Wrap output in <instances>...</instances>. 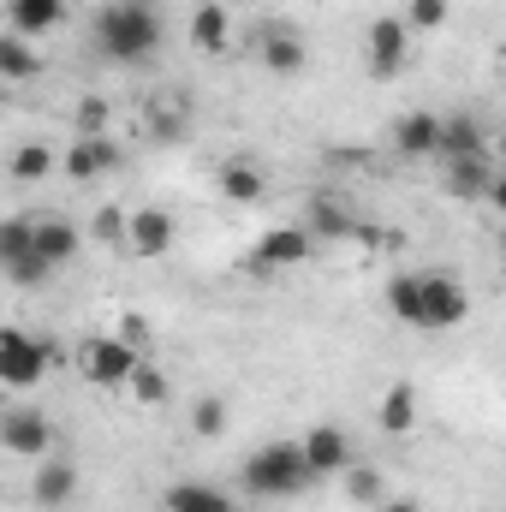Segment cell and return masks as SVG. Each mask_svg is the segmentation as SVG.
Listing matches in <instances>:
<instances>
[{"instance_id":"30","label":"cell","mask_w":506,"mask_h":512,"mask_svg":"<svg viewBox=\"0 0 506 512\" xmlns=\"http://www.w3.org/2000/svg\"><path fill=\"white\" fill-rule=\"evenodd\" d=\"M108 102L102 96H78V108H72V126H78V137H102L108 131Z\"/></svg>"},{"instance_id":"29","label":"cell","mask_w":506,"mask_h":512,"mask_svg":"<svg viewBox=\"0 0 506 512\" xmlns=\"http://www.w3.org/2000/svg\"><path fill=\"white\" fill-rule=\"evenodd\" d=\"M126 393H131V399H137V405H167V376H161V370H155V364L143 358V364L131 370Z\"/></svg>"},{"instance_id":"10","label":"cell","mask_w":506,"mask_h":512,"mask_svg":"<svg viewBox=\"0 0 506 512\" xmlns=\"http://www.w3.org/2000/svg\"><path fill=\"white\" fill-rule=\"evenodd\" d=\"M441 143H447V114H429V108H411L393 120V149L405 161H441Z\"/></svg>"},{"instance_id":"6","label":"cell","mask_w":506,"mask_h":512,"mask_svg":"<svg viewBox=\"0 0 506 512\" xmlns=\"http://www.w3.org/2000/svg\"><path fill=\"white\" fill-rule=\"evenodd\" d=\"M0 268H6V280L12 286H42L54 268L36 256V221L30 215H12L6 227H0Z\"/></svg>"},{"instance_id":"12","label":"cell","mask_w":506,"mask_h":512,"mask_svg":"<svg viewBox=\"0 0 506 512\" xmlns=\"http://www.w3.org/2000/svg\"><path fill=\"white\" fill-rule=\"evenodd\" d=\"M120 167V143L102 131V137H72V149L60 155V173L66 179H78V185H90V179H102V173H114Z\"/></svg>"},{"instance_id":"8","label":"cell","mask_w":506,"mask_h":512,"mask_svg":"<svg viewBox=\"0 0 506 512\" xmlns=\"http://www.w3.org/2000/svg\"><path fill=\"white\" fill-rule=\"evenodd\" d=\"M364 60H370V78H381V84L405 72V60H411V24H405V12L370 24V36H364Z\"/></svg>"},{"instance_id":"28","label":"cell","mask_w":506,"mask_h":512,"mask_svg":"<svg viewBox=\"0 0 506 512\" xmlns=\"http://www.w3.org/2000/svg\"><path fill=\"white\" fill-rule=\"evenodd\" d=\"M346 495H352L358 507H381V501H387V477H381L376 465H352V471H346Z\"/></svg>"},{"instance_id":"25","label":"cell","mask_w":506,"mask_h":512,"mask_svg":"<svg viewBox=\"0 0 506 512\" xmlns=\"http://www.w3.org/2000/svg\"><path fill=\"white\" fill-rule=\"evenodd\" d=\"M304 227H310L316 239H352V215H346V209H340L334 197H316V203H310V221H304Z\"/></svg>"},{"instance_id":"19","label":"cell","mask_w":506,"mask_h":512,"mask_svg":"<svg viewBox=\"0 0 506 512\" xmlns=\"http://www.w3.org/2000/svg\"><path fill=\"white\" fill-rule=\"evenodd\" d=\"M161 512H239V501L215 483H173L161 495Z\"/></svg>"},{"instance_id":"1","label":"cell","mask_w":506,"mask_h":512,"mask_svg":"<svg viewBox=\"0 0 506 512\" xmlns=\"http://www.w3.org/2000/svg\"><path fill=\"white\" fill-rule=\"evenodd\" d=\"M387 316L417 328V334H447L471 316V292L459 274L447 268H423V274H393L387 280Z\"/></svg>"},{"instance_id":"33","label":"cell","mask_w":506,"mask_h":512,"mask_svg":"<svg viewBox=\"0 0 506 512\" xmlns=\"http://www.w3.org/2000/svg\"><path fill=\"white\" fill-rule=\"evenodd\" d=\"M120 340H131V346L143 352V346H149V322H143V316H126V322H120ZM143 358H149V352H143Z\"/></svg>"},{"instance_id":"4","label":"cell","mask_w":506,"mask_h":512,"mask_svg":"<svg viewBox=\"0 0 506 512\" xmlns=\"http://www.w3.org/2000/svg\"><path fill=\"white\" fill-rule=\"evenodd\" d=\"M54 358H60L54 340H36V334H24V328H0V387L30 393V387L48 376Z\"/></svg>"},{"instance_id":"7","label":"cell","mask_w":506,"mask_h":512,"mask_svg":"<svg viewBox=\"0 0 506 512\" xmlns=\"http://www.w3.org/2000/svg\"><path fill=\"white\" fill-rule=\"evenodd\" d=\"M0 447H6L12 459H48V453H54V423H48V411H36V405H6V417H0Z\"/></svg>"},{"instance_id":"36","label":"cell","mask_w":506,"mask_h":512,"mask_svg":"<svg viewBox=\"0 0 506 512\" xmlns=\"http://www.w3.org/2000/svg\"><path fill=\"white\" fill-rule=\"evenodd\" d=\"M489 155H495V167H501V173H506V131H501V137H495V149H489Z\"/></svg>"},{"instance_id":"26","label":"cell","mask_w":506,"mask_h":512,"mask_svg":"<svg viewBox=\"0 0 506 512\" xmlns=\"http://www.w3.org/2000/svg\"><path fill=\"white\" fill-rule=\"evenodd\" d=\"M48 173H54L48 143H18V149H12V179H18V185H36V179H48Z\"/></svg>"},{"instance_id":"16","label":"cell","mask_w":506,"mask_h":512,"mask_svg":"<svg viewBox=\"0 0 506 512\" xmlns=\"http://www.w3.org/2000/svg\"><path fill=\"white\" fill-rule=\"evenodd\" d=\"M215 191H221L227 203L251 209V203H262V197H268V173L256 167L251 155H227V161H221V173H215Z\"/></svg>"},{"instance_id":"11","label":"cell","mask_w":506,"mask_h":512,"mask_svg":"<svg viewBox=\"0 0 506 512\" xmlns=\"http://www.w3.org/2000/svg\"><path fill=\"white\" fill-rule=\"evenodd\" d=\"M298 447H304V459H310V471H316V477H346V471L358 465L352 435H346L340 423H316V429H304V435H298Z\"/></svg>"},{"instance_id":"22","label":"cell","mask_w":506,"mask_h":512,"mask_svg":"<svg viewBox=\"0 0 506 512\" xmlns=\"http://www.w3.org/2000/svg\"><path fill=\"white\" fill-rule=\"evenodd\" d=\"M417 429V387L393 382L381 393V435H411Z\"/></svg>"},{"instance_id":"2","label":"cell","mask_w":506,"mask_h":512,"mask_svg":"<svg viewBox=\"0 0 506 512\" xmlns=\"http://www.w3.org/2000/svg\"><path fill=\"white\" fill-rule=\"evenodd\" d=\"M161 48V12L155 0H108L96 12V54L114 66H143Z\"/></svg>"},{"instance_id":"23","label":"cell","mask_w":506,"mask_h":512,"mask_svg":"<svg viewBox=\"0 0 506 512\" xmlns=\"http://www.w3.org/2000/svg\"><path fill=\"white\" fill-rule=\"evenodd\" d=\"M42 72V60H36V48H30V36H18V30H6L0 36V78L6 84H30Z\"/></svg>"},{"instance_id":"18","label":"cell","mask_w":506,"mask_h":512,"mask_svg":"<svg viewBox=\"0 0 506 512\" xmlns=\"http://www.w3.org/2000/svg\"><path fill=\"white\" fill-rule=\"evenodd\" d=\"M78 245H84V233H78L66 215H42V221H36V256H42L48 268H66V262L78 256Z\"/></svg>"},{"instance_id":"31","label":"cell","mask_w":506,"mask_h":512,"mask_svg":"<svg viewBox=\"0 0 506 512\" xmlns=\"http://www.w3.org/2000/svg\"><path fill=\"white\" fill-rule=\"evenodd\" d=\"M453 18V0H405V24L411 30H441Z\"/></svg>"},{"instance_id":"32","label":"cell","mask_w":506,"mask_h":512,"mask_svg":"<svg viewBox=\"0 0 506 512\" xmlns=\"http://www.w3.org/2000/svg\"><path fill=\"white\" fill-rule=\"evenodd\" d=\"M126 227H131L126 209H102L96 215V239H108V245H126Z\"/></svg>"},{"instance_id":"35","label":"cell","mask_w":506,"mask_h":512,"mask_svg":"<svg viewBox=\"0 0 506 512\" xmlns=\"http://www.w3.org/2000/svg\"><path fill=\"white\" fill-rule=\"evenodd\" d=\"M489 203L506 215V173H495V185H489Z\"/></svg>"},{"instance_id":"15","label":"cell","mask_w":506,"mask_h":512,"mask_svg":"<svg viewBox=\"0 0 506 512\" xmlns=\"http://www.w3.org/2000/svg\"><path fill=\"white\" fill-rule=\"evenodd\" d=\"M256 54H262V66H268L274 78H298V72L310 66V48H304V36H298L292 24H268Z\"/></svg>"},{"instance_id":"38","label":"cell","mask_w":506,"mask_h":512,"mask_svg":"<svg viewBox=\"0 0 506 512\" xmlns=\"http://www.w3.org/2000/svg\"><path fill=\"white\" fill-rule=\"evenodd\" d=\"M501 262H506V233H501Z\"/></svg>"},{"instance_id":"13","label":"cell","mask_w":506,"mask_h":512,"mask_svg":"<svg viewBox=\"0 0 506 512\" xmlns=\"http://www.w3.org/2000/svg\"><path fill=\"white\" fill-rule=\"evenodd\" d=\"M72 495H78V465H72V459H60V453L36 459V477H30V501H36L42 512H60V507H72Z\"/></svg>"},{"instance_id":"17","label":"cell","mask_w":506,"mask_h":512,"mask_svg":"<svg viewBox=\"0 0 506 512\" xmlns=\"http://www.w3.org/2000/svg\"><path fill=\"white\" fill-rule=\"evenodd\" d=\"M66 24V0H6V30H18V36H48V30H60Z\"/></svg>"},{"instance_id":"24","label":"cell","mask_w":506,"mask_h":512,"mask_svg":"<svg viewBox=\"0 0 506 512\" xmlns=\"http://www.w3.org/2000/svg\"><path fill=\"white\" fill-rule=\"evenodd\" d=\"M459 155H489V137H483V126H477V114H447L441 161H459Z\"/></svg>"},{"instance_id":"3","label":"cell","mask_w":506,"mask_h":512,"mask_svg":"<svg viewBox=\"0 0 506 512\" xmlns=\"http://www.w3.org/2000/svg\"><path fill=\"white\" fill-rule=\"evenodd\" d=\"M239 483L256 501H298L316 483V471H310V459H304L298 441H262L251 459L239 465Z\"/></svg>"},{"instance_id":"21","label":"cell","mask_w":506,"mask_h":512,"mask_svg":"<svg viewBox=\"0 0 506 512\" xmlns=\"http://www.w3.org/2000/svg\"><path fill=\"white\" fill-rule=\"evenodd\" d=\"M447 167V185L453 191H465V197H489V185H495V155H459V161H441Z\"/></svg>"},{"instance_id":"14","label":"cell","mask_w":506,"mask_h":512,"mask_svg":"<svg viewBox=\"0 0 506 512\" xmlns=\"http://www.w3.org/2000/svg\"><path fill=\"white\" fill-rule=\"evenodd\" d=\"M173 239H179V227H173L167 209H131V227H126V251L131 256L161 262V256L173 251Z\"/></svg>"},{"instance_id":"9","label":"cell","mask_w":506,"mask_h":512,"mask_svg":"<svg viewBox=\"0 0 506 512\" xmlns=\"http://www.w3.org/2000/svg\"><path fill=\"white\" fill-rule=\"evenodd\" d=\"M316 256V233L298 221V227H274V233H262L251 251V268L256 274H280V268H298V262H310Z\"/></svg>"},{"instance_id":"5","label":"cell","mask_w":506,"mask_h":512,"mask_svg":"<svg viewBox=\"0 0 506 512\" xmlns=\"http://www.w3.org/2000/svg\"><path fill=\"white\" fill-rule=\"evenodd\" d=\"M137 364H143V352L131 340H120V334H90L78 346V370H84L90 387H126Z\"/></svg>"},{"instance_id":"37","label":"cell","mask_w":506,"mask_h":512,"mask_svg":"<svg viewBox=\"0 0 506 512\" xmlns=\"http://www.w3.org/2000/svg\"><path fill=\"white\" fill-rule=\"evenodd\" d=\"M227 6H256V0H227Z\"/></svg>"},{"instance_id":"34","label":"cell","mask_w":506,"mask_h":512,"mask_svg":"<svg viewBox=\"0 0 506 512\" xmlns=\"http://www.w3.org/2000/svg\"><path fill=\"white\" fill-rule=\"evenodd\" d=\"M370 512H423V507H417L411 495H387V501H381V507H370Z\"/></svg>"},{"instance_id":"20","label":"cell","mask_w":506,"mask_h":512,"mask_svg":"<svg viewBox=\"0 0 506 512\" xmlns=\"http://www.w3.org/2000/svg\"><path fill=\"white\" fill-rule=\"evenodd\" d=\"M191 42H197L203 54H221V48L233 42V12H227V0H203V6L191 12Z\"/></svg>"},{"instance_id":"27","label":"cell","mask_w":506,"mask_h":512,"mask_svg":"<svg viewBox=\"0 0 506 512\" xmlns=\"http://www.w3.org/2000/svg\"><path fill=\"white\" fill-rule=\"evenodd\" d=\"M221 429H227V399H221V393H203V399H191V435L215 441Z\"/></svg>"}]
</instances>
